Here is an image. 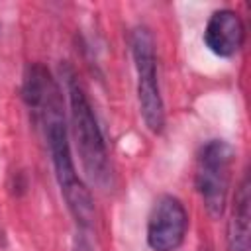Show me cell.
I'll list each match as a JSON object with an SVG mask.
<instances>
[{"instance_id": "cell-8", "label": "cell", "mask_w": 251, "mask_h": 251, "mask_svg": "<svg viewBox=\"0 0 251 251\" xmlns=\"http://www.w3.org/2000/svg\"><path fill=\"white\" fill-rule=\"evenodd\" d=\"M71 251H94V247H92V243H90V239L86 237V233L80 229L76 235H75V239H73V247H71Z\"/></svg>"}, {"instance_id": "cell-7", "label": "cell", "mask_w": 251, "mask_h": 251, "mask_svg": "<svg viewBox=\"0 0 251 251\" xmlns=\"http://www.w3.org/2000/svg\"><path fill=\"white\" fill-rule=\"evenodd\" d=\"M249 206H251V186L249 173L243 175L235 188L231 214L227 220V251H249Z\"/></svg>"}, {"instance_id": "cell-4", "label": "cell", "mask_w": 251, "mask_h": 251, "mask_svg": "<svg viewBox=\"0 0 251 251\" xmlns=\"http://www.w3.org/2000/svg\"><path fill=\"white\" fill-rule=\"evenodd\" d=\"M129 49L133 57L135 76H137V102L139 114L145 127L159 135L165 129V102L161 96L159 75H157V55L155 39L147 25H135L129 31Z\"/></svg>"}, {"instance_id": "cell-2", "label": "cell", "mask_w": 251, "mask_h": 251, "mask_svg": "<svg viewBox=\"0 0 251 251\" xmlns=\"http://www.w3.org/2000/svg\"><path fill=\"white\" fill-rule=\"evenodd\" d=\"M61 75L65 78L67 100H69V120L71 131L75 137V145L78 151V159L82 171L90 182L106 188L112 178L108 147L104 141V133L100 129L96 112L88 100V94L78 80L76 71L71 65L61 67Z\"/></svg>"}, {"instance_id": "cell-9", "label": "cell", "mask_w": 251, "mask_h": 251, "mask_svg": "<svg viewBox=\"0 0 251 251\" xmlns=\"http://www.w3.org/2000/svg\"><path fill=\"white\" fill-rule=\"evenodd\" d=\"M0 239H2V231H0Z\"/></svg>"}, {"instance_id": "cell-6", "label": "cell", "mask_w": 251, "mask_h": 251, "mask_svg": "<svg viewBox=\"0 0 251 251\" xmlns=\"http://www.w3.org/2000/svg\"><path fill=\"white\" fill-rule=\"evenodd\" d=\"M202 41L216 57L229 59L237 55L245 43V24L241 16L231 8L212 12L204 27Z\"/></svg>"}, {"instance_id": "cell-1", "label": "cell", "mask_w": 251, "mask_h": 251, "mask_svg": "<svg viewBox=\"0 0 251 251\" xmlns=\"http://www.w3.org/2000/svg\"><path fill=\"white\" fill-rule=\"evenodd\" d=\"M22 98L33 124L43 133L61 196L65 198L76 226L86 231L94 222V200L88 186L76 173L61 86L43 63L27 65L22 82Z\"/></svg>"}, {"instance_id": "cell-3", "label": "cell", "mask_w": 251, "mask_h": 251, "mask_svg": "<svg viewBox=\"0 0 251 251\" xmlns=\"http://www.w3.org/2000/svg\"><path fill=\"white\" fill-rule=\"evenodd\" d=\"M235 149L224 139L206 141L196 155L194 186L210 218H222L227 208Z\"/></svg>"}, {"instance_id": "cell-5", "label": "cell", "mask_w": 251, "mask_h": 251, "mask_svg": "<svg viewBox=\"0 0 251 251\" xmlns=\"http://www.w3.org/2000/svg\"><path fill=\"white\" fill-rule=\"evenodd\" d=\"M188 212L180 198L161 194L147 218V245L151 251H178L186 239Z\"/></svg>"}]
</instances>
